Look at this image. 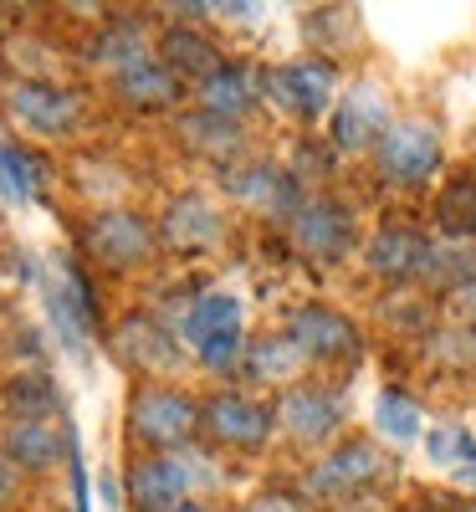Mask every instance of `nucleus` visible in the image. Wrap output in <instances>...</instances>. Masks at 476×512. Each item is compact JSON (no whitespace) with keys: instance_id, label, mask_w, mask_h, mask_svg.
<instances>
[{"instance_id":"1","label":"nucleus","mask_w":476,"mask_h":512,"mask_svg":"<svg viewBox=\"0 0 476 512\" xmlns=\"http://www.w3.org/2000/svg\"><path fill=\"white\" fill-rule=\"evenodd\" d=\"M226 487L221 461L200 446H180V451H159V456H139L123 472V492L128 507L139 512H164L175 502H205L210 492Z\"/></svg>"},{"instance_id":"2","label":"nucleus","mask_w":476,"mask_h":512,"mask_svg":"<svg viewBox=\"0 0 476 512\" xmlns=\"http://www.w3.org/2000/svg\"><path fill=\"white\" fill-rule=\"evenodd\" d=\"M180 349L210 369V374H231L241 369V354H246V313H241V297L236 292H195L185 303V318H180Z\"/></svg>"},{"instance_id":"3","label":"nucleus","mask_w":476,"mask_h":512,"mask_svg":"<svg viewBox=\"0 0 476 512\" xmlns=\"http://www.w3.org/2000/svg\"><path fill=\"white\" fill-rule=\"evenodd\" d=\"M395 477H400V466L384 456L379 441L343 436V441H333L308 466V472H302V492L318 497V502H354V497H364V492H374L384 482H395Z\"/></svg>"},{"instance_id":"4","label":"nucleus","mask_w":476,"mask_h":512,"mask_svg":"<svg viewBox=\"0 0 476 512\" xmlns=\"http://www.w3.org/2000/svg\"><path fill=\"white\" fill-rule=\"evenodd\" d=\"M374 175L389 190H420V185H436V175L446 169V139H441V123H430L420 113L395 118L384 128V139L369 154Z\"/></svg>"},{"instance_id":"5","label":"nucleus","mask_w":476,"mask_h":512,"mask_svg":"<svg viewBox=\"0 0 476 512\" xmlns=\"http://www.w3.org/2000/svg\"><path fill=\"white\" fill-rule=\"evenodd\" d=\"M123 425H128V441L144 446L149 456L159 451H180V446H195L200 436V400L175 390V384H139L128 395V410H123Z\"/></svg>"},{"instance_id":"6","label":"nucleus","mask_w":476,"mask_h":512,"mask_svg":"<svg viewBox=\"0 0 476 512\" xmlns=\"http://www.w3.org/2000/svg\"><path fill=\"white\" fill-rule=\"evenodd\" d=\"M287 241H292V251L302 256V262L338 267V262H349L354 246H359V216H354V205L343 195L313 190V195H302V205L292 210Z\"/></svg>"},{"instance_id":"7","label":"nucleus","mask_w":476,"mask_h":512,"mask_svg":"<svg viewBox=\"0 0 476 512\" xmlns=\"http://www.w3.org/2000/svg\"><path fill=\"white\" fill-rule=\"evenodd\" d=\"M282 333L292 338V349L308 359V369H349V364L364 359V328L343 308L318 303V297L297 303L282 318Z\"/></svg>"},{"instance_id":"8","label":"nucleus","mask_w":476,"mask_h":512,"mask_svg":"<svg viewBox=\"0 0 476 512\" xmlns=\"http://www.w3.org/2000/svg\"><path fill=\"white\" fill-rule=\"evenodd\" d=\"M272 420H277V431L292 446L323 456L333 441H343V420H349V410H343V395L333 390V384H323V379L308 374V379L287 384V390H277Z\"/></svg>"},{"instance_id":"9","label":"nucleus","mask_w":476,"mask_h":512,"mask_svg":"<svg viewBox=\"0 0 476 512\" xmlns=\"http://www.w3.org/2000/svg\"><path fill=\"white\" fill-rule=\"evenodd\" d=\"M262 98L297 118V123H318L333 113L338 103V67L328 57H292V62H277L262 72Z\"/></svg>"},{"instance_id":"10","label":"nucleus","mask_w":476,"mask_h":512,"mask_svg":"<svg viewBox=\"0 0 476 512\" xmlns=\"http://www.w3.org/2000/svg\"><path fill=\"white\" fill-rule=\"evenodd\" d=\"M154 246H159V226L149 216H139V210H128V205H103L98 216L82 226V251H88L103 272L149 267Z\"/></svg>"},{"instance_id":"11","label":"nucleus","mask_w":476,"mask_h":512,"mask_svg":"<svg viewBox=\"0 0 476 512\" xmlns=\"http://www.w3.org/2000/svg\"><path fill=\"white\" fill-rule=\"evenodd\" d=\"M200 436L215 451L256 456L277 436V420H272V405H262V400H251L241 390H215L200 400Z\"/></svg>"},{"instance_id":"12","label":"nucleus","mask_w":476,"mask_h":512,"mask_svg":"<svg viewBox=\"0 0 476 512\" xmlns=\"http://www.w3.org/2000/svg\"><path fill=\"white\" fill-rule=\"evenodd\" d=\"M221 180H226V195H231L241 210H251V216H262V221H277V226H287L292 210L302 205V195H308L287 164L262 159V154L241 159L236 169H226Z\"/></svg>"},{"instance_id":"13","label":"nucleus","mask_w":476,"mask_h":512,"mask_svg":"<svg viewBox=\"0 0 476 512\" xmlns=\"http://www.w3.org/2000/svg\"><path fill=\"white\" fill-rule=\"evenodd\" d=\"M389 123H395V108H389L379 82H354L349 93H338L328 113V144L333 154H374Z\"/></svg>"},{"instance_id":"14","label":"nucleus","mask_w":476,"mask_h":512,"mask_svg":"<svg viewBox=\"0 0 476 512\" xmlns=\"http://www.w3.org/2000/svg\"><path fill=\"white\" fill-rule=\"evenodd\" d=\"M6 108L26 134H41V139H62L82 123V93L62 88V82H52V77H41V82L16 77L11 93H6Z\"/></svg>"},{"instance_id":"15","label":"nucleus","mask_w":476,"mask_h":512,"mask_svg":"<svg viewBox=\"0 0 476 512\" xmlns=\"http://www.w3.org/2000/svg\"><path fill=\"white\" fill-rule=\"evenodd\" d=\"M108 349H113V359L123 364V369H134V374H144V379H154V374H169V369H180V333H169L159 318H149V313H128V318H118L113 323V333H108Z\"/></svg>"},{"instance_id":"16","label":"nucleus","mask_w":476,"mask_h":512,"mask_svg":"<svg viewBox=\"0 0 476 512\" xmlns=\"http://www.w3.org/2000/svg\"><path fill=\"white\" fill-rule=\"evenodd\" d=\"M159 236L175 246V251H215L226 241V216H221V205H215L210 195L200 190H185L164 205V216H159Z\"/></svg>"},{"instance_id":"17","label":"nucleus","mask_w":476,"mask_h":512,"mask_svg":"<svg viewBox=\"0 0 476 512\" xmlns=\"http://www.w3.org/2000/svg\"><path fill=\"white\" fill-rule=\"evenodd\" d=\"M425 241L430 236H420L415 226H400V221H384V226H374L369 231V241L359 246V262H364V272L374 277V282H415V272H420V256H425Z\"/></svg>"},{"instance_id":"18","label":"nucleus","mask_w":476,"mask_h":512,"mask_svg":"<svg viewBox=\"0 0 476 512\" xmlns=\"http://www.w3.org/2000/svg\"><path fill=\"white\" fill-rule=\"evenodd\" d=\"M262 72H251L241 62H226L221 72H210L200 88H195V108L200 113H215V118H231V123H246L256 108H262Z\"/></svg>"},{"instance_id":"19","label":"nucleus","mask_w":476,"mask_h":512,"mask_svg":"<svg viewBox=\"0 0 476 512\" xmlns=\"http://www.w3.org/2000/svg\"><path fill=\"white\" fill-rule=\"evenodd\" d=\"M0 451L16 461V472H52V466L72 451V431L52 420H6V431H0Z\"/></svg>"},{"instance_id":"20","label":"nucleus","mask_w":476,"mask_h":512,"mask_svg":"<svg viewBox=\"0 0 476 512\" xmlns=\"http://www.w3.org/2000/svg\"><path fill=\"white\" fill-rule=\"evenodd\" d=\"M180 144L190 154L210 159V164H221V175H226V169H236L241 159H251L246 154V123L215 118V113H200V108H190L180 118Z\"/></svg>"},{"instance_id":"21","label":"nucleus","mask_w":476,"mask_h":512,"mask_svg":"<svg viewBox=\"0 0 476 512\" xmlns=\"http://www.w3.org/2000/svg\"><path fill=\"white\" fill-rule=\"evenodd\" d=\"M154 57H159L169 72H175L180 82H195V88H200L210 72H221V67H226V52L215 47V41H210L200 26H180V21L159 36Z\"/></svg>"},{"instance_id":"22","label":"nucleus","mask_w":476,"mask_h":512,"mask_svg":"<svg viewBox=\"0 0 476 512\" xmlns=\"http://www.w3.org/2000/svg\"><path fill=\"white\" fill-rule=\"evenodd\" d=\"M241 374H246L251 384H277V390H287V384L308 379V359H302V354L292 349V338L277 328V333H262V338H246Z\"/></svg>"},{"instance_id":"23","label":"nucleus","mask_w":476,"mask_h":512,"mask_svg":"<svg viewBox=\"0 0 476 512\" xmlns=\"http://www.w3.org/2000/svg\"><path fill=\"white\" fill-rule=\"evenodd\" d=\"M180 88H185V82L169 72L159 57H149V62H139V67H128V72L113 77L118 103L134 108V113H164V108H175L180 103Z\"/></svg>"},{"instance_id":"24","label":"nucleus","mask_w":476,"mask_h":512,"mask_svg":"<svg viewBox=\"0 0 476 512\" xmlns=\"http://www.w3.org/2000/svg\"><path fill=\"white\" fill-rule=\"evenodd\" d=\"M149 57H154V52H149V31H144L139 16L108 21V26L93 36V47H88V62L103 67L108 77H118V72H128V67H139V62H149Z\"/></svg>"},{"instance_id":"25","label":"nucleus","mask_w":476,"mask_h":512,"mask_svg":"<svg viewBox=\"0 0 476 512\" xmlns=\"http://www.w3.org/2000/svg\"><path fill=\"white\" fill-rule=\"evenodd\" d=\"M430 221L441 241H476V169H456L451 180H441Z\"/></svg>"},{"instance_id":"26","label":"nucleus","mask_w":476,"mask_h":512,"mask_svg":"<svg viewBox=\"0 0 476 512\" xmlns=\"http://www.w3.org/2000/svg\"><path fill=\"white\" fill-rule=\"evenodd\" d=\"M471 277H476V241H425L420 272H415V282L425 292H446L451 297Z\"/></svg>"},{"instance_id":"27","label":"nucleus","mask_w":476,"mask_h":512,"mask_svg":"<svg viewBox=\"0 0 476 512\" xmlns=\"http://www.w3.org/2000/svg\"><path fill=\"white\" fill-rule=\"evenodd\" d=\"M374 425H379V436H389L395 446H410L425 436V410L415 405L410 390H400V384H384L379 400H374Z\"/></svg>"},{"instance_id":"28","label":"nucleus","mask_w":476,"mask_h":512,"mask_svg":"<svg viewBox=\"0 0 476 512\" xmlns=\"http://www.w3.org/2000/svg\"><path fill=\"white\" fill-rule=\"evenodd\" d=\"M41 180H47V169H41V159L26 144H0V195L16 205H36Z\"/></svg>"},{"instance_id":"29","label":"nucleus","mask_w":476,"mask_h":512,"mask_svg":"<svg viewBox=\"0 0 476 512\" xmlns=\"http://www.w3.org/2000/svg\"><path fill=\"white\" fill-rule=\"evenodd\" d=\"M0 400H6V410H11V420H52L57 415V384L47 379V374H11L6 379V390H0Z\"/></svg>"},{"instance_id":"30","label":"nucleus","mask_w":476,"mask_h":512,"mask_svg":"<svg viewBox=\"0 0 476 512\" xmlns=\"http://www.w3.org/2000/svg\"><path fill=\"white\" fill-rule=\"evenodd\" d=\"M425 451L436 466H451V472H461V466L476 461V436L466 431V425H436V431H425Z\"/></svg>"},{"instance_id":"31","label":"nucleus","mask_w":476,"mask_h":512,"mask_svg":"<svg viewBox=\"0 0 476 512\" xmlns=\"http://www.w3.org/2000/svg\"><path fill=\"white\" fill-rule=\"evenodd\" d=\"M72 175H77V190H82V195L108 200V205L128 190V169L113 164V159H77V164H72Z\"/></svg>"},{"instance_id":"32","label":"nucleus","mask_w":476,"mask_h":512,"mask_svg":"<svg viewBox=\"0 0 476 512\" xmlns=\"http://www.w3.org/2000/svg\"><path fill=\"white\" fill-rule=\"evenodd\" d=\"M425 359L441 364V369H461V364H476V333L471 328H430L425 333Z\"/></svg>"},{"instance_id":"33","label":"nucleus","mask_w":476,"mask_h":512,"mask_svg":"<svg viewBox=\"0 0 476 512\" xmlns=\"http://www.w3.org/2000/svg\"><path fill=\"white\" fill-rule=\"evenodd\" d=\"M446 308H451V318H456L461 328H471V333H476V277H471V282H461V287L446 297Z\"/></svg>"},{"instance_id":"34","label":"nucleus","mask_w":476,"mask_h":512,"mask_svg":"<svg viewBox=\"0 0 476 512\" xmlns=\"http://www.w3.org/2000/svg\"><path fill=\"white\" fill-rule=\"evenodd\" d=\"M236 512H308V507H302V497H292V492H262V497L241 502Z\"/></svg>"},{"instance_id":"35","label":"nucleus","mask_w":476,"mask_h":512,"mask_svg":"<svg viewBox=\"0 0 476 512\" xmlns=\"http://www.w3.org/2000/svg\"><path fill=\"white\" fill-rule=\"evenodd\" d=\"M16 482H21V472H16V461L0 451V507H6L11 497H16Z\"/></svg>"},{"instance_id":"36","label":"nucleus","mask_w":476,"mask_h":512,"mask_svg":"<svg viewBox=\"0 0 476 512\" xmlns=\"http://www.w3.org/2000/svg\"><path fill=\"white\" fill-rule=\"evenodd\" d=\"M164 512H215L210 502H175V507H164Z\"/></svg>"},{"instance_id":"37","label":"nucleus","mask_w":476,"mask_h":512,"mask_svg":"<svg viewBox=\"0 0 476 512\" xmlns=\"http://www.w3.org/2000/svg\"><path fill=\"white\" fill-rule=\"evenodd\" d=\"M456 482H461V487H471V492H476V461H471V466H461V472H456Z\"/></svg>"},{"instance_id":"38","label":"nucleus","mask_w":476,"mask_h":512,"mask_svg":"<svg viewBox=\"0 0 476 512\" xmlns=\"http://www.w3.org/2000/svg\"><path fill=\"white\" fill-rule=\"evenodd\" d=\"M328 512H359V507H328Z\"/></svg>"}]
</instances>
